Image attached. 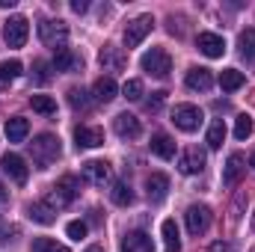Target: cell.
<instances>
[{
	"instance_id": "26",
	"label": "cell",
	"mask_w": 255,
	"mask_h": 252,
	"mask_svg": "<svg viewBox=\"0 0 255 252\" xmlns=\"http://www.w3.org/2000/svg\"><path fill=\"white\" fill-rule=\"evenodd\" d=\"M244 83H247V77H244V71H238V68H226V71L220 74V86H223V92H238Z\"/></svg>"
},
{
	"instance_id": "20",
	"label": "cell",
	"mask_w": 255,
	"mask_h": 252,
	"mask_svg": "<svg viewBox=\"0 0 255 252\" xmlns=\"http://www.w3.org/2000/svg\"><path fill=\"white\" fill-rule=\"evenodd\" d=\"M116 95H119V86H116L113 77H98V80H95V86H92V98H95L98 104H110Z\"/></svg>"
},
{
	"instance_id": "36",
	"label": "cell",
	"mask_w": 255,
	"mask_h": 252,
	"mask_svg": "<svg viewBox=\"0 0 255 252\" xmlns=\"http://www.w3.org/2000/svg\"><path fill=\"white\" fill-rule=\"evenodd\" d=\"M86 223H80V220H71L68 226H65V235L71 238V241H80V238H86Z\"/></svg>"
},
{
	"instance_id": "18",
	"label": "cell",
	"mask_w": 255,
	"mask_h": 252,
	"mask_svg": "<svg viewBox=\"0 0 255 252\" xmlns=\"http://www.w3.org/2000/svg\"><path fill=\"white\" fill-rule=\"evenodd\" d=\"M51 68H54V71H80V68H83V60H80L71 48H60V51L54 54Z\"/></svg>"
},
{
	"instance_id": "13",
	"label": "cell",
	"mask_w": 255,
	"mask_h": 252,
	"mask_svg": "<svg viewBox=\"0 0 255 252\" xmlns=\"http://www.w3.org/2000/svg\"><path fill=\"white\" fill-rule=\"evenodd\" d=\"M98 63H101L104 71H122L128 65V54L122 48H116V45H104L101 54H98Z\"/></svg>"
},
{
	"instance_id": "31",
	"label": "cell",
	"mask_w": 255,
	"mask_h": 252,
	"mask_svg": "<svg viewBox=\"0 0 255 252\" xmlns=\"http://www.w3.org/2000/svg\"><path fill=\"white\" fill-rule=\"evenodd\" d=\"M238 48H241V57L255 60V30H244L238 36Z\"/></svg>"
},
{
	"instance_id": "28",
	"label": "cell",
	"mask_w": 255,
	"mask_h": 252,
	"mask_svg": "<svg viewBox=\"0 0 255 252\" xmlns=\"http://www.w3.org/2000/svg\"><path fill=\"white\" fill-rule=\"evenodd\" d=\"M223 139H226V125H223V119H217L214 125L208 127V136H205V142H208V148H223Z\"/></svg>"
},
{
	"instance_id": "37",
	"label": "cell",
	"mask_w": 255,
	"mask_h": 252,
	"mask_svg": "<svg viewBox=\"0 0 255 252\" xmlns=\"http://www.w3.org/2000/svg\"><path fill=\"white\" fill-rule=\"evenodd\" d=\"M163 101H166V92H163V89H160V92H151V98H145V110H148V113H160Z\"/></svg>"
},
{
	"instance_id": "8",
	"label": "cell",
	"mask_w": 255,
	"mask_h": 252,
	"mask_svg": "<svg viewBox=\"0 0 255 252\" xmlns=\"http://www.w3.org/2000/svg\"><path fill=\"white\" fill-rule=\"evenodd\" d=\"M184 220H187V232L193 238H199V235H205L211 229V208L208 205H190Z\"/></svg>"
},
{
	"instance_id": "15",
	"label": "cell",
	"mask_w": 255,
	"mask_h": 252,
	"mask_svg": "<svg viewBox=\"0 0 255 252\" xmlns=\"http://www.w3.org/2000/svg\"><path fill=\"white\" fill-rule=\"evenodd\" d=\"M244 172H247L244 154H241V151L229 154V160H226V166H223V184H226V187H235V184L244 178Z\"/></svg>"
},
{
	"instance_id": "42",
	"label": "cell",
	"mask_w": 255,
	"mask_h": 252,
	"mask_svg": "<svg viewBox=\"0 0 255 252\" xmlns=\"http://www.w3.org/2000/svg\"><path fill=\"white\" fill-rule=\"evenodd\" d=\"M6 199H9V193H6V187H3V184H0V205H3Z\"/></svg>"
},
{
	"instance_id": "2",
	"label": "cell",
	"mask_w": 255,
	"mask_h": 252,
	"mask_svg": "<svg viewBox=\"0 0 255 252\" xmlns=\"http://www.w3.org/2000/svg\"><path fill=\"white\" fill-rule=\"evenodd\" d=\"M77 196H80V178H77V175H63V178L57 181V187L51 190L42 202L51 205L54 211H60V208H65V205H71Z\"/></svg>"
},
{
	"instance_id": "11",
	"label": "cell",
	"mask_w": 255,
	"mask_h": 252,
	"mask_svg": "<svg viewBox=\"0 0 255 252\" xmlns=\"http://www.w3.org/2000/svg\"><path fill=\"white\" fill-rule=\"evenodd\" d=\"M196 48H199L208 60H220V57L226 54V42H223V36H217V33H199V36H196Z\"/></svg>"
},
{
	"instance_id": "14",
	"label": "cell",
	"mask_w": 255,
	"mask_h": 252,
	"mask_svg": "<svg viewBox=\"0 0 255 252\" xmlns=\"http://www.w3.org/2000/svg\"><path fill=\"white\" fill-rule=\"evenodd\" d=\"M166 193H169V178H166L163 172H151V175L145 178V196H148L151 205H160V202L166 199Z\"/></svg>"
},
{
	"instance_id": "22",
	"label": "cell",
	"mask_w": 255,
	"mask_h": 252,
	"mask_svg": "<svg viewBox=\"0 0 255 252\" xmlns=\"http://www.w3.org/2000/svg\"><path fill=\"white\" fill-rule=\"evenodd\" d=\"M211 86H214L211 68H190L187 71V89H193V92H208Z\"/></svg>"
},
{
	"instance_id": "40",
	"label": "cell",
	"mask_w": 255,
	"mask_h": 252,
	"mask_svg": "<svg viewBox=\"0 0 255 252\" xmlns=\"http://www.w3.org/2000/svg\"><path fill=\"white\" fill-rule=\"evenodd\" d=\"M211 252H229V244H214Z\"/></svg>"
},
{
	"instance_id": "27",
	"label": "cell",
	"mask_w": 255,
	"mask_h": 252,
	"mask_svg": "<svg viewBox=\"0 0 255 252\" xmlns=\"http://www.w3.org/2000/svg\"><path fill=\"white\" fill-rule=\"evenodd\" d=\"M110 199H113L119 208H128V205L133 202V190H130V184H125V181H116V184L110 187Z\"/></svg>"
},
{
	"instance_id": "24",
	"label": "cell",
	"mask_w": 255,
	"mask_h": 252,
	"mask_svg": "<svg viewBox=\"0 0 255 252\" xmlns=\"http://www.w3.org/2000/svg\"><path fill=\"white\" fill-rule=\"evenodd\" d=\"M27 133H30V122H27L24 116H12V119H6V136H9V142H24Z\"/></svg>"
},
{
	"instance_id": "35",
	"label": "cell",
	"mask_w": 255,
	"mask_h": 252,
	"mask_svg": "<svg viewBox=\"0 0 255 252\" xmlns=\"http://www.w3.org/2000/svg\"><path fill=\"white\" fill-rule=\"evenodd\" d=\"M122 95H125L128 101H139L142 98V80H136V77L128 80L125 86H122Z\"/></svg>"
},
{
	"instance_id": "17",
	"label": "cell",
	"mask_w": 255,
	"mask_h": 252,
	"mask_svg": "<svg viewBox=\"0 0 255 252\" xmlns=\"http://www.w3.org/2000/svg\"><path fill=\"white\" fill-rule=\"evenodd\" d=\"M113 130H116L122 139H136V136L142 133V125H139V119H136L133 113H119V116L113 119Z\"/></svg>"
},
{
	"instance_id": "19",
	"label": "cell",
	"mask_w": 255,
	"mask_h": 252,
	"mask_svg": "<svg viewBox=\"0 0 255 252\" xmlns=\"http://www.w3.org/2000/svg\"><path fill=\"white\" fill-rule=\"evenodd\" d=\"M122 252H154V244L145 232H128L122 238Z\"/></svg>"
},
{
	"instance_id": "25",
	"label": "cell",
	"mask_w": 255,
	"mask_h": 252,
	"mask_svg": "<svg viewBox=\"0 0 255 252\" xmlns=\"http://www.w3.org/2000/svg\"><path fill=\"white\" fill-rule=\"evenodd\" d=\"M160 235H163V247H166V252H181V238H178L175 220H163Z\"/></svg>"
},
{
	"instance_id": "16",
	"label": "cell",
	"mask_w": 255,
	"mask_h": 252,
	"mask_svg": "<svg viewBox=\"0 0 255 252\" xmlns=\"http://www.w3.org/2000/svg\"><path fill=\"white\" fill-rule=\"evenodd\" d=\"M178 169H181L184 175H196V172H202V169H205V151H202L199 145H190V148L178 157Z\"/></svg>"
},
{
	"instance_id": "21",
	"label": "cell",
	"mask_w": 255,
	"mask_h": 252,
	"mask_svg": "<svg viewBox=\"0 0 255 252\" xmlns=\"http://www.w3.org/2000/svg\"><path fill=\"white\" fill-rule=\"evenodd\" d=\"M148 145H151V154H157L160 160H172L175 157V139L169 133H154Z\"/></svg>"
},
{
	"instance_id": "9",
	"label": "cell",
	"mask_w": 255,
	"mask_h": 252,
	"mask_svg": "<svg viewBox=\"0 0 255 252\" xmlns=\"http://www.w3.org/2000/svg\"><path fill=\"white\" fill-rule=\"evenodd\" d=\"M151 27H154V18L151 15H136L130 24L125 27V45H128V51L130 48H136L148 33H151Z\"/></svg>"
},
{
	"instance_id": "29",
	"label": "cell",
	"mask_w": 255,
	"mask_h": 252,
	"mask_svg": "<svg viewBox=\"0 0 255 252\" xmlns=\"http://www.w3.org/2000/svg\"><path fill=\"white\" fill-rule=\"evenodd\" d=\"M30 104H33V110L42 113V116H57V101H54L51 95H33Z\"/></svg>"
},
{
	"instance_id": "12",
	"label": "cell",
	"mask_w": 255,
	"mask_h": 252,
	"mask_svg": "<svg viewBox=\"0 0 255 252\" xmlns=\"http://www.w3.org/2000/svg\"><path fill=\"white\" fill-rule=\"evenodd\" d=\"M74 142H77V148H98V145H104V130L95 125H77Z\"/></svg>"
},
{
	"instance_id": "10",
	"label": "cell",
	"mask_w": 255,
	"mask_h": 252,
	"mask_svg": "<svg viewBox=\"0 0 255 252\" xmlns=\"http://www.w3.org/2000/svg\"><path fill=\"white\" fill-rule=\"evenodd\" d=\"M83 178L92 184V187H107L110 178H113V169L107 160H86L83 163Z\"/></svg>"
},
{
	"instance_id": "7",
	"label": "cell",
	"mask_w": 255,
	"mask_h": 252,
	"mask_svg": "<svg viewBox=\"0 0 255 252\" xmlns=\"http://www.w3.org/2000/svg\"><path fill=\"white\" fill-rule=\"evenodd\" d=\"M0 169H3L15 184H27V178H30L27 160H24L21 154H15V151H6V154L0 157Z\"/></svg>"
},
{
	"instance_id": "34",
	"label": "cell",
	"mask_w": 255,
	"mask_h": 252,
	"mask_svg": "<svg viewBox=\"0 0 255 252\" xmlns=\"http://www.w3.org/2000/svg\"><path fill=\"white\" fill-rule=\"evenodd\" d=\"M68 104H71L74 110H89V104H92V101L86 98V92H83V89L71 86V89H68Z\"/></svg>"
},
{
	"instance_id": "1",
	"label": "cell",
	"mask_w": 255,
	"mask_h": 252,
	"mask_svg": "<svg viewBox=\"0 0 255 252\" xmlns=\"http://www.w3.org/2000/svg\"><path fill=\"white\" fill-rule=\"evenodd\" d=\"M30 154H33V163L39 169H48L51 163H57V157L63 154V145L54 133H39L33 142H30Z\"/></svg>"
},
{
	"instance_id": "41",
	"label": "cell",
	"mask_w": 255,
	"mask_h": 252,
	"mask_svg": "<svg viewBox=\"0 0 255 252\" xmlns=\"http://www.w3.org/2000/svg\"><path fill=\"white\" fill-rule=\"evenodd\" d=\"M86 252H104V247L101 244H92V247H86Z\"/></svg>"
},
{
	"instance_id": "4",
	"label": "cell",
	"mask_w": 255,
	"mask_h": 252,
	"mask_svg": "<svg viewBox=\"0 0 255 252\" xmlns=\"http://www.w3.org/2000/svg\"><path fill=\"white\" fill-rule=\"evenodd\" d=\"M27 36H30V21L24 15H12V18L3 21V42L9 48H24Z\"/></svg>"
},
{
	"instance_id": "5",
	"label": "cell",
	"mask_w": 255,
	"mask_h": 252,
	"mask_svg": "<svg viewBox=\"0 0 255 252\" xmlns=\"http://www.w3.org/2000/svg\"><path fill=\"white\" fill-rule=\"evenodd\" d=\"M142 71H148V74H154V77H169V71H172V57L163 51V48H151V51H145L142 54Z\"/></svg>"
},
{
	"instance_id": "45",
	"label": "cell",
	"mask_w": 255,
	"mask_h": 252,
	"mask_svg": "<svg viewBox=\"0 0 255 252\" xmlns=\"http://www.w3.org/2000/svg\"><path fill=\"white\" fill-rule=\"evenodd\" d=\"M253 229H255V214H253Z\"/></svg>"
},
{
	"instance_id": "32",
	"label": "cell",
	"mask_w": 255,
	"mask_h": 252,
	"mask_svg": "<svg viewBox=\"0 0 255 252\" xmlns=\"http://www.w3.org/2000/svg\"><path fill=\"white\" fill-rule=\"evenodd\" d=\"M30 250H33V252H68V247H63V244H57L54 238H36Z\"/></svg>"
},
{
	"instance_id": "33",
	"label": "cell",
	"mask_w": 255,
	"mask_h": 252,
	"mask_svg": "<svg viewBox=\"0 0 255 252\" xmlns=\"http://www.w3.org/2000/svg\"><path fill=\"white\" fill-rule=\"evenodd\" d=\"M253 127H255L253 116H250V113H241V116L235 119V136H238V139H247V136L253 133Z\"/></svg>"
},
{
	"instance_id": "23",
	"label": "cell",
	"mask_w": 255,
	"mask_h": 252,
	"mask_svg": "<svg viewBox=\"0 0 255 252\" xmlns=\"http://www.w3.org/2000/svg\"><path fill=\"white\" fill-rule=\"evenodd\" d=\"M27 214H30V220L39 223V226H51V223L57 220V211H54L51 205H45V202H33V205H27Z\"/></svg>"
},
{
	"instance_id": "39",
	"label": "cell",
	"mask_w": 255,
	"mask_h": 252,
	"mask_svg": "<svg viewBox=\"0 0 255 252\" xmlns=\"http://www.w3.org/2000/svg\"><path fill=\"white\" fill-rule=\"evenodd\" d=\"M89 9V3L86 0H71V12H77V15H83Z\"/></svg>"
},
{
	"instance_id": "6",
	"label": "cell",
	"mask_w": 255,
	"mask_h": 252,
	"mask_svg": "<svg viewBox=\"0 0 255 252\" xmlns=\"http://www.w3.org/2000/svg\"><path fill=\"white\" fill-rule=\"evenodd\" d=\"M202 110L196 107V104H175V110H172V122L178 130H184V133H193V130H199L202 127Z\"/></svg>"
},
{
	"instance_id": "3",
	"label": "cell",
	"mask_w": 255,
	"mask_h": 252,
	"mask_svg": "<svg viewBox=\"0 0 255 252\" xmlns=\"http://www.w3.org/2000/svg\"><path fill=\"white\" fill-rule=\"evenodd\" d=\"M39 39H42V45H48V48H54V51H60L65 48V39H68V27H65V21H54V18H45V21H39Z\"/></svg>"
},
{
	"instance_id": "30",
	"label": "cell",
	"mask_w": 255,
	"mask_h": 252,
	"mask_svg": "<svg viewBox=\"0 0 255 252\" xmlns=\"http://www.w3.org/2000/svg\"><path fill=\"white\" fill-rule=\"evenodd\" d=\"M21 71H24V65L18 63V60L0 63V86H6V83H12L15 77H21Z\"/></svg>"
},
{
	"instance_id": "44",
	"label": "cell",
	"mask_w": 255,
	"mask_h": 252,
	"mask_svg": "<svg viewBox=\"0 0 255 252\" xmlns=\"http://www.w3.org/2000/svg\"><path fill=\"white\" fill-rule=\"evenodd\" d=\"M253 169H255V154H253Z\"/></svg>"
},
{
	"instance_id": "38",
	"label": "cell",
	"mask_w": 255,
	"mask_h": 252,
	"mask_svg": "<svg viewBox=\"0 0 255 252\" xmlns=\"http://www.w3.org/2000/svg\"><path fill=\"white\" fill-rule=\"evenodd\" d=\"M33 68H36V74H33V77H36V83H48V80H51V71H48L51 65L45 63V60H36Z\"/></svg>"
},
{
	"instance_id": "43",
	"label": "cell",
	"mask_w": 255,
	"mask_h": 252,
	"mask_svg": "<svg viewBox=\"0 0 255 252\" xmlns=\"http://www.w3.org/2000/svg\"><path fill=\"white\" fill-rule=\"evenodd\" d=\"M6 6L12 9V6H15V0H0V9H6Z\"/></svg>"
}]
</instances>
